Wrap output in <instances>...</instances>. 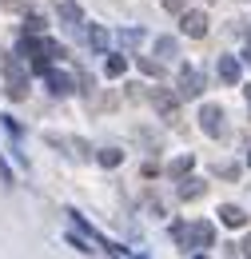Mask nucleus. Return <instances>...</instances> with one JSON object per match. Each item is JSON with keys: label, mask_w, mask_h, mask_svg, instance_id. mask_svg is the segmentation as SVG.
Instances as JSON below:
<instances>
[{"label": "nucleus", "mask_w": 251, "mask_h": 259, "mask_svg": "<svg viewBox=\"0 0 251 259\" xmlns=\"http://www.w3.org/2000/svg\"><path fill=\"white\" fill-rule=\"evenodd\" d=\"M52 8H56V16H60L68 28H80V24H84V12H80V4H76V0H56Z\"/></svg>", "instance_id": "nucleus-7"}, {"label": "nucleus", "mask_w": 251, "mask_h": 259, "mask_svg": "<svg viewBox=\"0 0 251 259\" xmlns=\"http://www.w3.org/2000/svg\"><path fill=\"white\" fill-rule=\"evenodd\" d=\"M180 28H184L191 40H203V36H207V16L195 12V8H191V12H180Z\"/></svg>", "instance_id": "nucleus-5"}, {"label": "nucleus", "mask_w": 251, "mask_h": 259, "mask_svg": "<svg viewBox=\"0 0 251 259\" xmlns=\"http://www.w3.org/2000/svg\"><path fill=\"white\" fill-rule=\"evenodd\" d=\"M216 215H220V224H227V227H243V224H247L243 207H235V203H223V207L216 211Z\"/></svg>", "instance_id": "nucleus-11"}, {"label": "nucleus", "mask_w": 251, "mask_h": 259, "mask_svg": "<svg viewBox=\"0 0 251 259\" xmlns=\"http://www.w3.org/2000/svg\"><path fill=\"white\" fill-rule=\"evenodd\" d=\"M216 171H220L223 180H235V176H239V167H235V163H223V167H216Z\"/></svg>", "instance_id": "nucleus-20"}, {"label": "nucleus", "mask_w": 251, "mask_h": 259, "mask_svg": "<svg viewBox=\"0 0 251 259\" xmlns=\"http://www.w3.org/2000/svg\"><path fill=\"white\" fill-rule=\"evenodd\" d=\"M223 120H227V116H223L220 104H203V108H199V128L207 132V136H223V132H227Z\"/></svg>", "instance_id": "nucleus-4"}, {"label": "nucleus", "mask_w": 251, "mask_h": 259, "mask_svg": "<svg viewBox=\"0 0 251 259\" xmlns=\"http://www.w3.org/2000/svg\"><path fill=\"white\" fill-rule=\"evenodd\" d=\"M144 28H120V36H116V40H120V48H124V52H132V48H140V44H144Z\"/></svg>", "instance_id": "nucleus-12"}, {"label": "nucleus", "mask_w": 251, "mask_h": 259, "mask_svg": "<svg viewBox=\"0 0 251 259\" xmlns=\"http://www.w3.org/2000/svg\"><path fill=\"white\" fill-rule=\"evenodd\" d=\"M156 52L163 60H176V56H180V44H176L172 36H156Z\"/></svg>", "instance_id": "nucleus-15"}, {"label": "nucleus", "mask_w": 251, "mask_h": 259, "mask_svg": "<svg viewBox=\"0 0 251 259\" xmlns=\"http://www.w3.org/2000/svg\"><path fill=\"white\" fill-rule=\"evenodd\" d=\"M216 72H220L223 84H239V60H235V56H220V60H216Z\"/></svg>", "instance_id": "nucleus-9"}, {"label": "nucleus", "mask_w": 251, "mask_h": 259, "mask_svg": "<svg viewBox=\"0 0 251 259\" xmlns=\"http://www.w3.org/2000/svg\"><path fill=\"white\" fill-rule=\"evenodd\" d=\"M84 44H88L92 52H104V48H108V32H104L100 24H92V28L84 32Z\"/></svg>", "instance_id": "nucleus-13"}, {"label": "nucleus", "mask_w": 251, "mask_h": 259, "mask_svg": "<svg viewBox=\"0 0 251 259\" xmlns=\"http://www.w3.org/2000/svg\"><path fill=\"white\" fill-rule=\"evenodd\" d=\"M247 112H251V88H247Z\"/></svg>", "instance_id": "nucleus-25"}, {"label": "nucleus", "mask_w": 251, "mask_h": 259, "mask_svg": "<svg viewBox=\"0 0 251 259\" xmlns=\"http://www.w3.org/2000/svg\"><path fill=\"white\" fill-rule=\"evenodd\" d=\"M68 243H72V247H76V251H92V247H88V243H84V239H80V235H68Z\"/></svg>", "instance_id": "nucleus-21"}, {"label": "nucleus", "mask_w": 251, "mask_h": 259, "mask_svg": "<svg viewBox=\"0 0 251 259\" xmlns=\"http://www.w3.org/2000/svg\"><path fill=\"white\" fill-rule=\"evenodd\" d=\"M203 92V72H195V68H180V96L195 100Z\"/></svg>", "instance_id": "nucleus-6"}, {"label": "nucleus", "mask_w": 251, "mask_h": 259, "mask_svg": "<svg viewBox=\"0 0 251 259\" xmlns=\"http://www.w3.org/2000/svg\"><path fill=\"white\" fill-rule=\"evenodd\" d=\"M152 104H156L159 120H168V124L180 120V96H176L172 88H152Z\"/></svg>", "instance_id": "nucleus-2"}, {"label": "nucleus", "mask_w": 251, "mask_h": 259, "mask_svg": "<svg viewBox=\"0 0 251 259\" xmlns=\"http://www.w3.org/2000/svg\"><path fill=\"white\" fill-rule=\"evenodd\" d=\"M44 76H48V92H52V96H72V92H76V80H72L68 72H52V68H48Z\"/></svg>", "instance_id": "nucleus-8"}, {"label": "nucleus", "mask_w": 251, "mask_h": 259, "mask_svg": "<svg viewBox=\"0 0 251 259\" xmlns=\"http://www.w3.org/2000/svg\"><path fill=\"white\" fill-rule=\"evenodd\" d=\"M191 167H195V160H191V156H180V160H172V163H168V176H172V180H184Z\"/></svg>", "instance_id": "nucleus-14"}, {"label": "nucleus", "mask_w": 251, "mask_h": 259, "mask_svg": "<svg viewBox=\"0 0 251 259\" xmlns=\"http://www.w3.org/2000/svg\"><path fill=\"white\" fill-rule=\"evenodd\" d=\"M239 255H251V235L243 239V243H239Z\"/></svg>", "instance_id": "nucleus-23"}, {"label": "nucleus", "mask_w": 251, "mask_h": 259, "mask_svg": "<svg viewBox=\"0 0 251 259\" xmlns=\"http://www.w3.org/2000/svg\"><path fill=\"white\" fill-rule=\"evenodd\" d=\"M72 148H76V156H80V160H92V148H88L84 140H72Z\"/></svg>", "instance_id": "nucleus-19"}, {"label": "nucleus", "mask_w": 251, "mask_h": 259, "mask_svg": "<svg viewBox=\"0 0 251 259\" xmlns=\"http://www.w3.org/2000/svg\"><path fill=\"white\" fill-rule=\"evenodd\" d=\"M247 167H251V152H247Z\"/></svg>", "instance_id": "nucleus-26"}, {"label": "nucleus", "mask_w": 251, "mask_h": 259, "mask_svg": "<svg viewBox=\"0 0 251 259\" xmlns=\"http://www.w3.org/2000/svg\"><path fill=\"white\" fill-rule=\"evenodd\" d=\"M243 64H247V68H251V44H247V52H243Z\"/></svg>", "instance_id": "nucleus-24"}, {"label": "nucleus", "mask_w": 251, "mask_h": 259, "mask_svg": "<svg viewBox=\"0 0 251 259\" xmlns=\"http://www.w3.org/2000/svg\"><path fill=\"white\" fill-rule=\"evenodd\" d=\"M163 8L168 12H184V0H163Z\"/></svg>", "instance_id": "nucleus-22"}, {"label": "nucleus", "mask_w": 251, "mask_h": 259, "mask_svg": "<svg viewBox=\"0 0 251 259\" xmlns=\"http://www.w3.org/2000/svg\"><path fill=\"white\" fill-rule=\"evenodd\" d=\"M124 68H128V56H108L104 72H108V76H124Z\"/></svg>", "instance_id": "nucleus-17"}, {"label": "nucleus", "mask_w": 251, "mask_h": 259, "mask_svg": "<svg viewBox=\"0 0 251 259\" xmlns=\"http://www.w3.org/2000/svg\"><path fill=\"white\" fill-rule=\"evenodd\" d=\"M96 160L104 163V167H120V163H124V152H120V148H100Z\"/></svg>", "instance_id": "nucleus-16"}, {"label": "nucleus", "mask_w": 251, "mask_h": 259, "mask_svg": "<svg viewBox=\"0 0 251 259\" xmlns=\"http://www.w3.org/2000/svg\"><path fill=\"white\" fill-rule=\"evenodd\" d=\"M136 64H140V72H144V76H159V64H156V60H148V56H140Z\"/></svg>", "instance_id": "nucleus-18"}, {"label": "nucleus", "mask_w": 251, "mask_h": 259, "mask_svg": "<svg viewBox=\"0 0 251 259\" xmlns=\"http://www.w3.org/2000/svg\"><path fill=\"white\" fill-rule=\"evenodd\" d=\"M172 239L180 243V251L184 255H199V251H207L212 243H216V227L207 224V220H195V224H172Z\"/></svg>", "instance_id": "nucleus-1"}, {"label": "nucleus", "mask_w": 251, "mask_h": 259, "mask_svg": "<svg viewBox=\"0 0 251 259\" xmlns=\"http://www.w3.org/2000/svg\"><path fill=\"white\" fill-rule=\"evenodd\" d=\"M207 192V184H203V180H199V176H184V180H180V199H199V195Z\"/></svg>", "instance_id": "nucleus-10"}, {"label": "nucleus", "mask_w": 251, "mask_h": 259, "mask_svg": "<svg viewBox=\"0 0 251 259\" xmlns=\"http://www.w3.org/2000/svg\"><path fill=\"white\" fill-rule=\"evenodd\" d=\"M4 76H8V96H12V100L28 96V72L16 64L12 56H4Z\"/></svg>", "instance_id": "nucleus-3"}]
</instances>
